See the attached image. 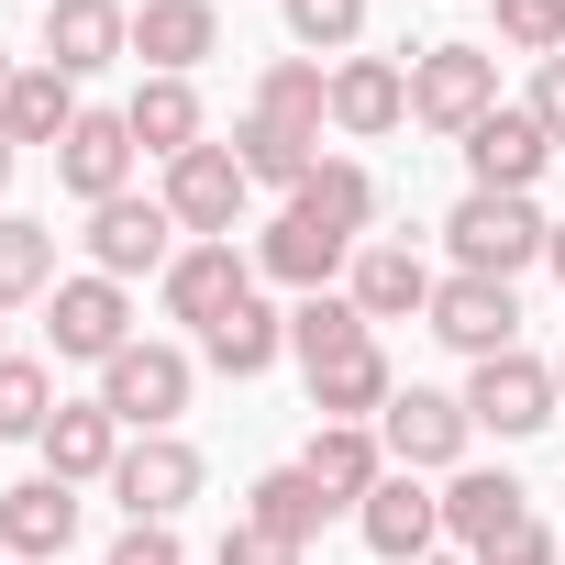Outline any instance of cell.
I'll use <instances>...</instances> for the list:
<instances>
[{"mask_svg": "<svg viewBox=\"0 0 565 565\" xmlns=\"http://www.w3.org/2000/svg\"><path fill=\"white\" fill-rule=\"evenodd\" d=\"M134 56H145V78H189L200 56H222V12L211 0H145L134 12Z\"/></svg>", "mask_w": 565, "mask_h": 565, "instance_id": "17", "label": "cell"}, {"mask_svg": "<svg viewBox=\"0 0 565 565\" xmlns=\"http://www.w3.org/2000/svg\"><path fill=\"white\" fill-rule=\"evenodd\" d=\"M554 399H565V355H554Z\"/></svg>", "mask_w": 565, "mask_h": 565, "instance_id": "43", "label": "cell"}, {"mask_svg": "<svg viewBox=\"0 0 565 565\" xmlns=\"http://www.w3.org/2000/svg\"><path fill=\"white\" fill-rule=\"evenodd\" d=\"M200 444H178V433H134L122 444V466H111V499L134 510V521H178L189 499H200Z\"/></svg>", "mask_w": 565, "mask_h": 565, "instance_id": "7", "label": "cell"}, {"mask_svg": "<svg viewBox=\"0 0 565 565\" xmlns=\"http://www.w3.org/2000/svg\"><path fill=\"white\" fill-rule=\"evenodd\" d=\"M399 122H411V67H399V56H344V67H333V134L377 145V134H399Z\"/></svg>", "mask_w": 565, "mask_h": 565, "instance_id": "14", "label": "cell"}, {"mask_svg": "<svg viewBox=\"0 0 565 565\" xmlns=\"http://www.w3.org/2000/svg\"><path fill=\"white\" fill-rule=\"evenodd\" d=\"M521 521H532V488H521V477H499V466H455V488H444V532H455L477 565H488Z\"/></svg>", "mask_w": 565, "mask_h": 565, "instance_id": "12", "label": "cell"}, {"mask_svg": "<svg viewBox=\"0 0 565 565\" xmlns=\"http://www.w3.org/2000/svg\"><path fill=\"white\" fill-rule=\"evenodd\" d=\"M134 156H145V145H134V122H122V111H78V134L56 145V178H67V200H89V211H100V200H122V189H134Z\"/></svg>", "mask_w": 565, "mask_h": 565, "instance_id": "13", "label": "cell"}, {"mask_svg": "<svg viewBox=\"0 0 565 565\" xmlns=\"http://www.w3.org/2000/svg\"><path fill=\"white\" fill-rule=\"evenodd\" d=\"M122 122H134V145H145L156 167H178L189 145H211V134H200V89H189V78H145V89L122 100Z\"/></svg>", "mask_w": 565, "mask_h": 565, "instance_id": "26", "label": "cell"}, {"mask_svg": "<svg viewBox=\"0 0 565 565\" xmlns=\"http://www.w3.org/2000/svg\"><path fill=\"white\" fill-rule=\"evenodd\" d=\"M67 543H78V488H67V477H23L12 499H0V554L56 565Z\"/></svg>", "mask_w": 565, "mask_h": 565, "instance_id": "18", "label": "cell"}, {"mask_svg": "<svg viewBox=\"0 0 565 565\" xmlns=\"http://www.w3.org/2000/svg\"><path fill=\"white\" fill-rule=\"evenodd\" d=\"M12 156H23V145H12V134H0V189H12Z\"/></svg>", "mask_w": 565, "mask_h": 565, "instance_id": "41", "label": "cell"}, {"mask_svg": "<svg viewBox=\"0 0 565 565\" xmlns=\"http://www.w3.org/2000/svg\"><path fill=\"white\" fill-rule=\"evenodd\" d=\"M167 233H178V211L122 189V200H100V211H89V266H100V277H167V266H178V255H167Z\"/></svg>", "mask_w": 565, "mask_h": 565, "instance_id": "10", "label": "cell"}, {"mask_svg": "<svg viewBox=\"0 0 565 565\" xmlns=\"http://www.w3.org/2000/svg\"><path fill=\"white\" fill-rule=\"evenodd\" d=\"M322 134H289V122H266V111H244V134H233V156H244V178L255 189H300L322 156H311Z\"/></svg>", "mask_w": 565, "mask_h": 565, "instance_id": "31", "label": "cell"}, {"mask_svg": "<svg viewBox=\"0 0 565 565\" xmlns=\"http://www.w3.org/2000/svg\"><path fill=\"white\" fill-rule=\"evenodd\" d=\"M277 12H289V45H311V56L366 34V0H277Z\"/></svg>", "mask_w": 565, "mask_h": 565, "instance_id": "35", "label": "cell"}, {"mask_svg": "<svg viewBox=\"0 0 565 565\" xmlns=\"http://www.w3.org/2000/svg\"><path fill=\"white\" fill-rule=\"evenodd\" d=\"M23 300H56V233L45 222H0V311H23Z\"/></svg>", "mask_w": 565, "mask_h": 565, "instance_id": "32", "label": "cell"}, {"mask_svg": "<svg viewBox=\"0 0 565 565\" xmlns=\"http://www.w3.org/2000/svg\"><path fill=\"white\" fill-rule=\"evenodd\" d=\"M532 122L554 134V156H565V56H543L532 67Z\"/></svg>", "mask_w": 565, "mask_h": 565, "instance_id": "38", "label": "cell"}, {"mask_svg": "<svg viewBox=\"0 0 565 565\" xmlns=\"http://www.w3.org/2000/svg\"><path fill=\"white\" fill-rule=\"evenodd\" d=\"M222 565H300V543H277V532L233 521V532H222Z\"/></svg>", "mask_w": 565, "mask_h": 565, "instance_id": "37", "label": "cell"}, {"mask_svg": "<svg viewBox=\"0 0 565 565\" xmlns=\"http://www.w3.org/2000/svg\"><path fill=\"white\" fill-rule=\"evenodd\" d=\"M244 521H255V532H277V543H311V532L333 521V499L311 488V466H266V477H255V499H244Z\"/></svg>", "mask_w": 565, "mask_h": 565, "instance_id": "29", "label": "cell"}, {"mask_svg": "<svg viewBox=\"0 0 565 565\" xmlns=\"http://www.w3.org/2000/svg\"><path fill=\"white\" fill-rule=\"evenodd\" d=\"M200 355H211L222 377H266L277 355H289V322H277L266 300H233V311H222V322L200 333Z\"/></svg>", "mask_w": 565, "mask_h": 565, "instance_id": "28", "label": "cell"}, {"mask_svg": "<svg viewBox=\"0 0 565 565\" xmlns=\"http://www.w3.org/2000/svg\"><path fill=\"white\" fill-rule=\"evenodd\" d=\"M0 134L56 156V145L78 134V78H67V67H45V56H34V67H12V89H0Z\"/></svg>", "mask_w": 565, "mask_h": 565, "instance_id": "22", "label": "cell"}, {"mask_svg": "<svg viewBox=\"0 0 565 565\" xmlns=\"http://www.w3.org/2000/svg\"><path fill=\"white\" fill-rule=\"evenodd\" d=\"M100 411H111L122 433H167V422L189 411V355H178V344H122V355L100 366Z\"/></svg>", "mask_w": 565, "mask_h": 565, "instance_id": "3", "label": "cell"}, {"mask_svg": "<svg viewBox=\"0 0 565 565\" xmlns=\"http://www.w3.org/2000/svg\"><path fill=\"white\" fill-rule=\"evenodd\" d=\"M255 266L277 277V289H333V266H355V244H333V233H311V222H289V211H277L266 222V244H255Z\"/></svg>", "mask_w": 565, "mask_h": 565, "instance_id": "27", "label": "cell"}, {"mask_svg": "<svg viewBox=\"0 0 565 565\" xmlns=\"http://www.w3.org/2000/svg\"><path fill=\"white\" fill-rule=\"evenodd\" d=\"M255 111L289 122V134H322V122H333V78H322L311 56H277V67L255 78Z\"/></svg>", "mask_w": 565, "mask_h": 565, "instance_id": "30", "label": "cell"}, {"mask_svg": "<svg viewBox=\"0 0 565 565\" xmlns=\"http://www.w3.org/2000/svg\"><path fill=\"white\" fill-rule=\"evenodd\" d=\"M34 444H45V477H67V488H89V477H111V466H122V422H111L100 399H89V411H67V399H56V422H45Z\"/></svg>", "mask_w": 565, "mask_h": 565, "instance_id": "25", "label": "cell"}, {"mask_svg": "<svg viewBox=\"0 0 565 565\" xmlns=\"http://www.w3.org/2000/svg\"><path fill=\"white\" fill-rule=\"evenodd\" d=\"M45 333H56L67 366H111V355L134 344V300H122V277H100V266H89V277H56V322H45Z\"/></svg>", "mask_w": 565, "mask_h": 565, "instance_id": "8", "label": "cell"}, {"mask_svg": "<svg viewBox=\"0 0 565 565\" xmlns=\"http://www.w3.org/2000/svg\"><path fill=\"white\" fill-rule=\"evenodd\" d=\"M499 45H521L532 67L565 56V0H499Z\"/></svg>", "mask_w": 565, "mask_h": 565, "instance_id": "36", "label": "cell"}, {"mask_svg": "<svg viewBox=\"0 0 565 565\" xmlns=\"http://www.w3.org/2000/svg\"><path fill=\"white\" fill-rule=\"evenodd\" d=\"M355 532H366V554H377V565H422V554H433V532H444V499H433L411 466H388V477L366 488Z\"/></svg>", "mask_w": 565, "mask_h": 565, "instance_id": "11", "label": "cell"}, {"mask_svg": "<svg viewBox=\"0 0 565 565\" xmlns=\"http://www.w3.org/2000/svg\"><path fill=\"white\" fill-rule=\"evenodd\" d=\"M233 300H255V266H244L233 244H189V255L167 266V311H178L189 333H211Z\"/></svg>", "mask_w": 565, "mask_h": 565, "instance_id": "21", "label": "cell"}, {"mask_svg": "<svg viewBox=\"0 0 565 565\" xmlns=\"http://www.w3.org/2000/svg\"><path fill=\"white\" fill-rule=\"evenodd\" d=\"M289 222H311V233H333V244H366V222H377V178H366L355 156H322V167L289 189Z\"/></svg>", "mask_w": 565, "mask_h": 565, "instance_id": "20", "label": "cell"}, {"mask_svg": "<svg viewBox=\"0 0 565 565\" xmlns=\"http://www.w3.org/2000/svg\"><path fill=\"white\" fill-rule=\"evenodd\" d=\"M422 322H433L455 355H477V366H488V355H510V333H521V300H510V277H466V266H455L444 289H433V311H422Z\"/></svg>", "mask_w": 565, "mask_h": 565, "instance_id": "9", "label": "cell"}, {"mask_svg": "<svg viewBox=\"0 0 565 565\" xmlns=\"http://www.w3.org/2000/svg\"><path fill=\"white\" fill-rule=\"evenodd\" d=\"M422 565H477V554H422Z\"/></svg>", "mask_w": 565, "mask_h": 565, "instance_id": "42", "label": "cell"}, {"mask_svg": "<svg viewBox=\"0 0 565 565\" xmlns=\"http://www.w3.org/2000/svg\"><path fill=\"white\" fill-rule=\"evenodd\" d=\"M111 56H134V12H122V0H45V67L89 78Z\"/></svg>", "mask_w": 565, "mask_h": 565, "instance_id": "16", "label": "cell"}, {"mask_svg": "<svg viewBox=\"0 0 565 565\" xmlns=\"http://www.w3.org/2000/svg\"><path fill=\"white\" fill-rule=\"evenodd\" d=\"M433 289H444V277L411 244H355V266H344V300L366 322H411V311H433Z\"/></svg>", "mask_w": 565, "mask_h": 565, "instance_id": "15", "label": "cell"}, {"mask_svg": "<svg viewBox=\"0 0 565 565\" xmlns=\"http://www.w3.org/2000/svg\"><path fill=\"white\" fill-rule=\"evenodd\" d=\"M466 422H477V433H499V444H532V433L554 422V366H543V355H521V344H510V355H488V366L466 377Z\"/></svg>", "mask_w": 565, "mask_h": 565, "instance_id": "4", "label": "cell"}, {"mask_svg": "<svg viewBox=\"0 0 565 565\" xmlns=\"http://www.w3.org/2000/svg\"><path fill=\"white\" fill-rule=\"evenodd\" d=\"M0 89H12V56H0Z\"/></svg>", "mask_w": 565, "mask_h": 565, "instance_id": "44", "label": "cell"}, {"mask_svg": "<svg viewBox=\"0 0 565 565\" xmlns=\"http://www.w3.org/2000/svg\"><path fill=\"white\" fill-rule=\"evenodd\" d=\"M56 422V377L34 355H0V433H45Z\"/></svg>", "mask_w": 565, "mask_h": 565, "instance_id": "34", "label": "cell"}, {"mask_svg": "<svg viewBox=\"0 0 565 565\" xmlns=\"http://www.w3.org/2000/svg\"><path fill=\"white\" fill-rule=\"evenodd\" d=\"M488 565H565V543H554V532H543V521H521V532H510V543H499V554H488Z\"/></svg>", "mask_w": 565, "mask_h": 565, "instance_id": "39", "label": "cell"}, {"mask_svg": "<svg viewBox=\"0 0 565 565\" xmlns=\"http://www.w3.org/2000/svg\"><path fill=\"white\" fill-rule=\"evenodd\" d=\"M543 266H554V277H565V222H554V244H543Z\"/></svg>", "mask_w": 565, "mask_h": 565, "instance_id": "40", "label": "cell"}, {"mask_svg": "<svg viewBox=\"0 0 565 565\" xmlns=\"http://www.w3.org/2000/svg\"><path fill=\"white\" fill-rule=\"evenodd\" d=\"M0 565H12V554H0Z\"/></svg>", "mask_w": 565, "mask_h": 565, "instance_id": "46", "label": "cell"}, {"mask_svg": "<svg viewBox=\"0 0 565 565\" xmlns=\"http://www.w3.org/2000/svg\"><path fill=\"white\" fill-rule=\"evenodd\" d=\"M300 377H311V411H322V422H377V411L399 399V377H388L377 333H366V344H344V355H322V366H300Z\"/></svg>", "mask_w": 565, "mask_h": 565, "instance_id": "23", "label": "cell"}, {"mask_svg": "<svg viewBox=\"0 0 565 565\" xmlns=\"http://www.w3.org/2000/svg\"><path fill=\"white\" fill-rule=\"evenodd\" d=\"M244 156L233 145H189L178 167H167V211H178V233H200V244H233V222H244Z\"/></svg>", "mask_w": 565, "mask_h": 565, "instance_id": "6", "label": "cell"}, {"mask_svg": "<svg viewBox=\"0 0 565 565\" xmlns=\"http://www.w3.org/2000/svg\"><path fill=\"white\" fill-rule=\"evenodd\" d=\"M444 244H455L466 277H521V266H543L554 222L532 211V189H466L455 222H444Z\"/></svg>", "mask_w": 565, "mask_h": 565, "instance_id": "1", "label": "cell"}, {"mask_svg": "<svg viewBox=\"0 0 565 565\" xmlns=\"http://www.w3.org/2000/svg\"><path fill=\"white\" fill-rule=\"evenodd\" d=\"M499 111V56L488 45H422L411 56V122H433V134H477Z\"/></svg>", "mask_w": 565, "mask_h": 565, "instance_id": "2", "label": "cell"}, {"mask_svg": "<svg viewBox=\"0 0 565 565\" xmlns=\"http://www.w3.org/2000/svg\"><path fill=\"white\" fill-rule=\"evenodd\" d=\"M300 466H311V488H322L333 510H366V488L388 477V444H377V422H322Z\"/></svg>", "mask_w": 565, "mask_h": 565, "instance_id": "24", "label": "cell"}, {"mask_svg": "<svg viewBox=\"0 0 565 565\" xmlns=\"http://www.w3.org/2000/svg\"><path fill=\"white\" fill-rule=\"evenodd\" d=\"M0 355H12V344H0Z\"/></svg>", "mask_w": 565, "mask_h": 565, "instance_id": "45", "label": "cell"}, {"mask_svg": "<svg viewBox=\"0 0 565 565\" xmlns=\"http://www.w3.org/2000/svg\"><path fill=\"white\" fill-rule=\"evenodd\" d=\"M377 444H388V466H411V477H444V466H466L477 422H466V399H444V388H399V399L377 411Z\"/></svg>", "mask_w": 565, "mask_h": 565, "instance_id": "5", "label": "cell"}, {"mask_svg": "<svg viewBox=\"0 0 565 565\" xmlns=\"http://www.w3.org/2000/svg\"><path fill=\"white\" fill-rule=\"evenodd\" d=\"M366 333H377V322H366L344 289H311V300L289 311V355H300V366H322V355H344V344H366Z\"/></svg>", "mask_w": 565, "mask_h": 565, "instance_id": "33", "label": "cell"}, {"mask_svg": "<svg viewBox=\"0 0 565 565\" xmlns=\"http://www.w3.org/2000/svg\"><path fill=\"white\" fill-rule=\"evenodd\" d=\"M466 167H477V189H532V178L554 167V134L532 122V100H521V111L499 100V111L466 134Z\"/></svg>", "mask_w": 565, "mask_h": 565, "instance_id": "19", "label": "cell"}]
</instances>
